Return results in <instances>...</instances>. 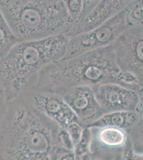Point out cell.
I'll return each instance as SVG.
<instances>
[{"label":"cell","mask_w":143,"mask_h":160,"mask_svg":"<svg viewBox=\"0 0 143 160\" xmlns=\"http://www.w3.org/2000/svg\"><path fill=\"white\" fill-rule=\"evenodd\" d=\"M59 126L20 96L10 99L0 126V160H58L66 152Z\"/></svg>","instance_id":"6da1fadb"},{"label":"cell","mask_w":143,"mask_h":160,"mask_svg":"<svg viewBox=\"0 0 143 160\" xmlns=\"http://www.w3.org/2000/svg\"><path fill=\"white\" fill-rule=\"evenodd\" d=\"M107 83L117 84L143 92V82L134 75L120 71L112 45L73 58L54 62L40 71L27 89L61 96L75 87L87 86L95 90Z\"/></svg>","instance_id":"7a4b0ae2"},{"label":"cell","mask_w":143,"mask_h":160,"mask_svg":"<svg viewBox=\"0 0 143 160\" xmlns=\"http://www.w3.org/2000/svg\"><path fill=\"white\" fill-rule=\"evenodd\" d=\"M0 10L19 42L67 34L73 28L63 0H0Z\"/></svg>","instance_id":"3957f363"},{"label":"cell","mask_w":143,"mask_h":160,"mask_svg":"<svg viewBox=\"0 0 143 160\" xmlns=\"http://www.w3.org/2000/svg\"><path fill=\"white\" fill-rule=\"evenodd\" d=\"M69 38L62 34L19 42L0 59V83L11 96H17L42 69L63 58Z\"/></svg>","instance_id":"277c9868"},{"label":"cell","mask_w":143,"mask_h":160,"mask_svg":"<svg viewBox=\"0 0 143 160\" xmlns=\"http://www.w3.org/2000/svg\"><path fill=\"white\" fill-rule=\"evenodd\" d=\"M127 28L122 10L100 27L69 37L65 55L62 59L73 58L111 46Z\"/></svg>","instance_id":"5b68a950"},{"label":"cell","mask_w":143,"mask_h":160,"mask_svg":"<svg viewBox=\"0 0 143 160\" xmlns=\"http://www.w3.org/2000/svg\"><path fill=\"white\" fill-rule=\"evenodd\" d=\"M112 46L120 71L143 82V26L128 28Z\"/></svg>","instance_id":"8992f818"},{"label":"cell","mask_w":143,"mask_h":160,"mask_svg":"<svg viewBox=\"0 0 143 160\" xmlns=\"http://www.w3.org/2000/svg\"><path fill=\"white\" fill-rule=\"evenodd\" d=\"M17 96L24 99L33 108L53 120L60 127L66 129L73 123H81L74 112L59 95L29 89L23 91Z\"/></svg>","instance_id":"52a82bcc"},{"label":"cell","mask_w":143,"mask_h":160,"mask_svg":"<svg viewBox=\"0 0 143 160\" xmlns=\"http://www.w3.org/2000/svg\"><path fill=\"white\" fill-rule=\"evenodd\" d=\"M104 114L118 111H135L143 105V93L115 83L103 84L94 90Z\"/></svg>","instance_id":"ba28073f"},{"label":"cell","mask_w":143,"mask_h":160,"mask_svg":"<svg viewBox=\"0 0 143 160\" xmlns=\"http://www.w3.org/2000/svg\"><path fill=\"white\" fill-rule=\"evenodd\" d=\"M60 96L74 112L82 126L86 127L104 115L92 88L75 87Z\"/></svg>","instance_id":"9c48e42d"},{"label":"cell","mask_w":143,"mask_h":160,"mask_svg":"<svg viewBox=\"0 0 143 160\" xmlns=\"http://www.w3.org/2000/svg\"><path fill=\"white\" fill-rule=\"evenodd\" d=\"M128 0H101L79 24L67 34L69 37L92 31L100 27L121 12Z\"/></svg>","instance_id":"30bf717a"},{"label":"cell","mask_w":143,"mask_h":160,"mask_svg":"<svg viewBox=\"0 0 143 160\" xmlns=\"http://www.w3.org/2000/svg\"><path fill=\"white\" fill-rule=\"evenodd\" d=\"M143 118L135 111H118L103 115L98 120L85 127L101 128L112 127L125 130L136 126Z\"/></svg>","instance_id":"8fae6325"},{"label":"cell","mask_w":143,"mask_h":160,"mask_svg":"<svg viewBox=\"0 0 143 160\" xmlns=\"http://www.w3.org/2000/svg\"><path fill=\"white\" fill-rule=\"evenodd\" d=\"M97 139L102 145L110 148L125 146L127 142V134L125 130L112 127L98 128Z\"/></svg>","instance_id":"7c38bea8"},{"label":"cell","mask_w":143,"mask_h":160,"mask_svg":"<svg viewBox=\"0 0 143 160\" xmlns=\"http://www.w3.org/2000/svg\"><path fill=\"white\" fill-rule=\"evenodd\" d=\"M64 1L73 28L85 18L94 8L99 0H67Z\"/></svg>","instance_id":"4fadbf2b"},{"label":"cell","mask_w":143,"mask_h":160,"mask_svg":"<svg viewBox=\"0 0 143 160\" xmlns=\"http://www.w3.org/2000/svg\"><path fill=\"white\" fill-rule=\"evenodd\" d=\"M122 12L127 28L143 26V1L128 0Z\"/></svg>","instance_id":"5bb4252c"},{"label":"cell","mask_w":143,"mask_h":160,"mask_svg":"<svg viewBox=\"0 0 143 160\" xmlns=\"http://www.w3.org/2000/svg\"><path fill=\"white\" fill-rule=\"evenodd\" d=\"M18 43L0 10V59Z\"/></svg>","instance_id":"9a60e30c"},{"label":"cell","mask_w":143,"mask_h":160,"mask_svg":"<svg viewBox=\"0 0 143 160\" xmlns=\"http://www.w3.org/2000/svg\"><path fill=\"white\" fill-rule=\"evenodd\" d=\"M91 140V131L90 128H84L81 137L78 144L75 146L74 152L76 157L86 153H90V146Z\"/></svg>","instance_id":"2e32d148"},{"label":"cell","mask_w":143,"mask_h":160,"mask_svg":"<svg viewBox=\"0 0 143 160\" xmlns=\"http://www.w3.org/2000/svg\"><path fill=\"white\" fill-rule=\"evenodd\" d=\"M56 137L60 148L68 152L74 151V144L67 130L59 127L57 132Z\"/></svg>","instance_id":"e0dca14e"},{"label":"cell","mask_w":143,"mask_h":160,"mask_svg":"<svg viewBox=\"0 0 143 160\" xmlns=\"http://www.w3.org/2000/svg\"><path fill=\"white\" fill-rule=\"evenodd\" d=\"M11 98L12 97L0 83V126L6 114L8 106Z\"/></svg>","instance_id":"ac0fdd59"},{"label":"cell","mask_w":143,"mask_h":160,"mask_svg":"<svg viewBox=\"0 0 143 160\" xmlns=\"http://www.w3.org/2000/svg\"><path fill=\"white\" fill-rule=\"evenodd\" d=\"M66 129L70 135L74 146L76 145L81 137L84 130L83 126L80 123L74 122L71 124Z\"/></svg>","instance_id":"d6986e66"},{"label":"cell","mask_w":143,"mask_h":160,"mask_svg":"<svg viewBox=\"0 0 143 160\" xmlns=\"http://www.w3.org/2000/svg\"><path fill=\"white\" fill-rule=\"evenodd\" d=\"M123 154V160H143V154L136 153L130 140H127Z\"/></svg>","instance_id":"ffe728a7"},{"label":"cell","mask_w":143,"mask_h":160,"mask_svg":"<svg viewBox=\"0 0 143 160\" xmlns=\"http://www.w3.org/2000/svg\"><path fill=\"white\" fill-rule=\"evenodd\" d=\"M58 160H76L74 152H66L60 155Z\"/></svg>","instance_id":"44dd1931"},{"label":"cell","mask_w":143,"mask_h":160,"mask_svg":"<svg viewBox=\"0 0 143 160\" xmlns=\"http://www.w3.org/2000/svg\"><path fill=\"white\" fill-rule=\"evenodd\" d=\"M76 160H91L89 153H86L76 157Z\"/></svg>","instance_id":"7402d4cb"},{"label":"cell","mask_w":143,"mask_h":160,"mask_svg":"<svg viewBox=\"0 0 143 160\" xmlns=\"http://www.w3.org/2000/svg\"></svg>","instance_id":"603a6c76"}]
</instances>
